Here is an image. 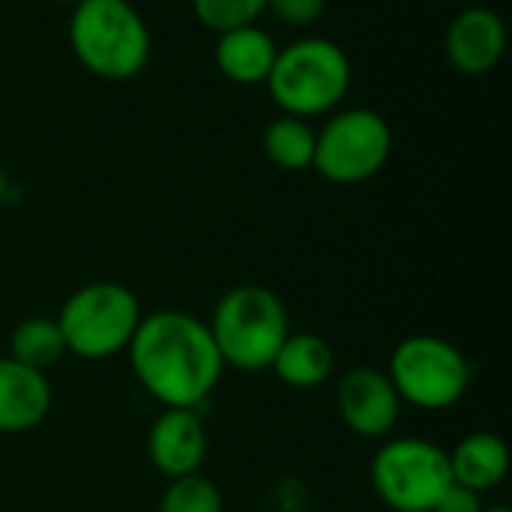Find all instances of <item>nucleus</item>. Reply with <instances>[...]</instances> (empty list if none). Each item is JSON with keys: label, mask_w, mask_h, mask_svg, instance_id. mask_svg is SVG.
<instances>
[{"label": "nucleus", "mask_w": 512, "mask_h": 512, "mask_svg": "<svg viewBox=\"0 0 512 512\" xmlns=\"http://www.w3.org/2000/svg\"><path fill=\"white\" fill-rule=\"evenodd\" d=\"M447 63L465 78L489 75L507 54V24L489 6H468L453 15L444 33Z\"/></svg>", "instance_id": "9d476101"}, {"label": "nucleus", "mask_w": 512, "mask_h": 512, "mask_svg": "<svg viewBox=\"0 0 512 512\" xmlns=\"http://www.w3.org/2000/svg\"><path fill=\"white\" fill-rule=\"evenodd\" d=\"M66 39L75 60L102 81L141 75L153 54V36L132 0H78L69 6Z\"/></svg>", "instance_id": "f03ea898"}, {"label": "nucleus", "mask_w": 512, "mask_h": 512, "mask_svg": "<svg viewBox=\"0 0 512 512\" xmlns=\"http://www.w3.org/2000/svg\"><path fill=\"white\" fill-rule=\"evenodd\" d=\"M483 512H512L507 504H492V507H483Z\"/></svg>", "instance_id": "5701e85b"}, {"label": "nucleus", "mask_w": 512, "mask_h": 512, "mask_svg": "<svg viewBox=\"0 0 512 512\" xmlns=\"http://www.w3.org/2000/svg\"><path fill=\"white\" fill-rule=\"evenodd\" d=\"M222 366L237 372H267L288 339V309L264 285H237L225 291L207 324Z\"/></svg>", "instance_id": "20e7f679"}, {"label": "nucleus", "mask_w": 512, "mask_h": 512, "mask_svg": "<svg viewBox=\"0 0 512 512\" xmlns=\"http://www.w3.org/2000/svg\"><path fill=\"white\" fill-rule=\"evenodd\" d=\"M276 54L279 45L261 24H246L216 33V45H213V63L219 75L240 87L267 84Z\"/></svg>", "instance_id": "ddd939ff"}, {"label": "nucleus", "mask_w": 512, "mask_h": 512, "mask_svg": "<svg viewBox=\"0 0 512 512\" xmlns=\"http://www.w3.org/2000/svg\"><path fill=\"white\" fill-rule=\"evenodd\" d=\"M450 474L456 486L477 495L498 489L510 474V447L495 432H471L450 453Z\"/></svg>", "instance_id": "4468645a"}, {"label": "nucleus", "mask_w": 512, "mask_h": 512, "mask_svg": "<svg viewBox=\"0 0 512 512\" xmlns=\"http://www.w3.org/2000/svg\"><path fill=\"white\" fill-rule=\"evenodd\" d=\"M6 189H9V180H6V171H3V165H0V201L6 198Z\"/></svg>", "instance_id": "4be33fe9"}, {"label": "nucleus", "mask_w": 512, "mask_h": 512, "mask_svg": "<svg viewBox=\"0 0 512 512\" xmlns=\"http://www.w3.org/2000/svg\"><path fill=\"white\" fill-rule=\"evenodd\" d=\"M336 408L342 423L366 441L387 438L402 414V399L384 369L354 366L336 387Z\"/></svg>", "instance_id": "1a4fd4ad"}, {"label": "nucleus", "mask_w": 512, "mask_h": 512, "mask_svg": "<svg viewBox=\"0 0 512 512\" xmlns=\"http://www.w3.org/2000/svg\"><path fill=\"white\" fill-rule=\"evenodd\" d=\"M387 375L402 405L420 411H447L465 399L474 372L468 357L453 342L420 333L393 348Z\"/></svg>", "instance_id": "423d86ee"}, {"label": "nucleus", "mask_w": 512, "mask_h": 512, "mask_svg": "<svg viewBox=\"0 0 512 512\" xmlns=\"http://www.w3.org/2000/svg\"><path fill=\"white\" fill-rule=\"evenodd\" d=\"M126 354L138 384L162 408H201L225 372L207 324L180 309L141 315Z\"/></svg>", "instance_id": "f257e3e1"}, {"label": "nucleus", "mask_w": 512, "mask_h": 512, "mask_svg": "<svg viewBox=\"0 0 512 512\" xmlns=\"http://www.w3.org/2000/svg\"><path fill=\"white\" fill-rule=\"evenodd\" d=\"M192 15L213 33L258 24L267 15V0H192Z\"/></svg>", "instance_id": "6ab92c4d"}, {"label": "nucleus", "mask_w": 512, "mask_h": 512, "mask_svg": "<svg viewBox=\"0 0 512 512\" xmlns=\"http://www.w3.org/2000/svg\"><path fill=\"white\" fill-rule=\"evenodd\" d=\"M261 150L282 171H309L315 162V129L309 120L282 114L264 126Z\"/></svg>", "instance_id": "dca6fc26"}, {"label": "nucleus", "mask_w": 512, "mask_h": 512, "mask_svg": "<svg viewBox=\"0 0 512 512\" xmlns=\"http://www.w3.org/2000/svg\"><path fill=\"white\" fill-rule=\"evenodd\" d=\"M369 480L393 512H432L453 486L447 450L429 438H393L378 447Z\"/></svg>", "instance_id": "0eeeda50"}, {"label": "nucleus", "mask_w": 512, "mask_h": 512, "mask_svg": "<svg viewBox=\"0 0 512 512\" xmlns=\"http://www.w3.org/2000/svg\"><path fill=\"white\" fill-rule=\"evenodd\" d=\"M354 81L351 57L327 36H300L279 45L267 75V93L282 114L312 120L342 108Z\"/></svg>", "instance_id": "7ed1b4c3"}, {"label": "nucleus", "mask_w": 512, "mask_h": 512, "mask_svg": "<svg viewBox=\"0 0 512 512\" xmlns=\"http://www.w3.org/2000/svg\"><path fill=\"white\" fill-rule=\"evenodd\" d=\"M48 3H60V6H75L78 0H48Z\"/></svg>", "instance_id": "b1692460"}, {"label": "nucleus", "mask_w": 512, "mask_h": 512, "mask_svg": "<svg viewBox=\"0 0 512 512\" xmlns=\"http://www.w3.org/2000/svg\"><path fill=\"white\" fill-rule=\"evenodd\" d=\"M159 512H225V498L219 486L198 471L168 483L159 501Z\"/></svg>", "instance_id": "a211bd4d"}, {"label": "nucleus", "mask_w": 512, "mask_h": 512, "mask_svg": "<svg viewBox=\"0 0 512 512\" xmlns=\"http://www.w3.org/2000/svg\"><path fill=\"white\" fill-rule=\"evenodd\" d=\"M147 459L168 480L198 474L207 459L204 420L186 408H165L147 432Z\"/></svg>", "instance_id": "9b49d317"}, {"label": "nucleus", "mask_w": 512, "mask_h": 512, "mask_svg": "<svg viewBox=\"0 0 512 512\" xmlns=\"http://www.w3.org/2000/svg\"><path fill=\"white\" fill-rule=\"evenodd\" d=\"M270 369L282 384L294 390H315L330 381L336 369V354L330 342L318 333H288Z\"/></svg>", "instance_id": "2eb2a0df"}, {"label": "nucleus", "mask_w": 512, "mask_h": 512, "mask_svg": "<svg viewBox=\"0 0 512 512\" xmlns=\"http://www.w3.org/2000/svg\"><path fill=\"white\" fill-rule=\"evenodd\" d=\"M327 0H267V12L291 30H309L321 21Z\"/></svg>", "instance_id": "aec40b11"}, {"label": "nucleus", "mask_w": 512, "mask_h": 512, "mask_svg": "<svg viewBox=\"0 0 512 512\" xmlns=\"http://www.w3.org/2000/svg\"><path fill=\"white\" fill-rule=\"evenodd\" d=\"M141 303L123 282H90L72 291L54 318L66 354L81 360H111L123 354L141 324Z\"/></svg>", "instance_id": "39448f33"}, {"label": "nucleus", "mask_w": 512, "mask_h": 512, "mask_svg": "<svg viewBox=\"0 0 512 512\" xmlns=\"http://www.w3.org/2000/svg\"><path fill=\"white\" fill-rule=\"evenodd\" d=\"M390 153L393 129L384 114L372 108H339L315 132L312 168L336 186H357L378 177Z\"/></svg>", "instance_id": "6e6552de"}, {"label": "nucleus", "mask_w": 512, "mask_h": 512, "mask_svg": "<svg viewBox=\"0 0 512 512\" xmlns=\"http://www.w3.org/2000/svg\"><path fill=\"white\" fill-rule=\"evenodd\" d=\"M54 393L45 372L27 369L12 357H0V435L36 429L51 411Z\"/></svg>", "instance_id": "f8f14e48"}, {"label": "nucleus", "mask_w": 512, "mask_h": 512, "mask_svg": "<svg viewBox=\"0 0 512 512\" xmlns=\"http://www.w3.org/2000/svg\"><path fill=\"white\" fill-rule=\"evenodd\" d=\"M9 357L36 372H48L51 366H57L66 357V342L57 321L48 315L24 318L9 336Z\"/></svg>", "instance_id": "f3484780"}, {"label": "nucleus", "mask_w": 512, "mask_h": 512, "mask_svg": "<svg viewBox=\"0 0 512 512\" xmlns=\"http://www.w3.org/2000/svg\"><path fill=\"white\" fill-rule=\"evenodd\" d=\"M432 512H483V495L453 483Z\"/></svg>", "instance_id": "412c9836"}]
</instances>
